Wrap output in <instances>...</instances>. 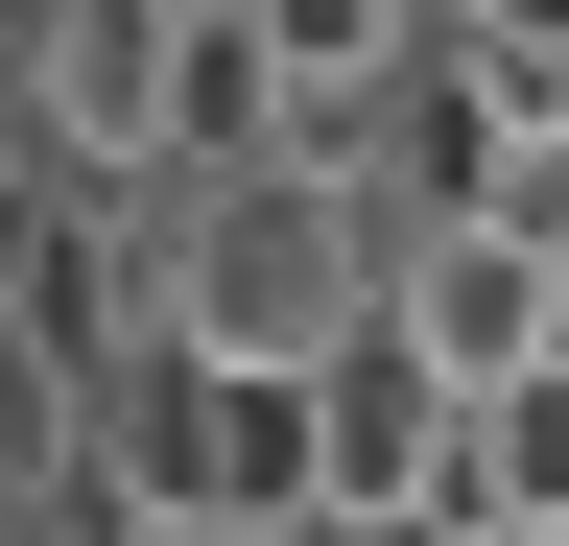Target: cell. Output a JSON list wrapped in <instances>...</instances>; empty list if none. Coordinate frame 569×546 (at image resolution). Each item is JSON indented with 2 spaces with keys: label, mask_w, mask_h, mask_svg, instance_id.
Segmentation results:
<instances>
[{
  "label": "cell",
  "mask_w": 569,
  "mask_h": 546,
  "mask_svg": "<svg viewBox=\"0 0 569 546\" xmlns=\"http://www.w3.org/2000/svg\"><path fill=\"white\" fill-rule=\"evenodd\" d=\"M142 190V332L190 357H356L380 332V190L332 167H119Z\"/></svg>",
  "instance_id": "6da1fadb"
},
{
  "label": "cell",
  "mask_w": 569,
  "mask_h": 546,
  "mask_svg": "<svg viewBox=\"0 0 569 546\" xmlns=\"http://www.w3.org/2000/svg\"><path fill=\"white\" fill-rule=\"evenodd\" d=\"M167 96H190V0H24V143L167 167Z\"/></svg>",
  "instance_id": "7a4b0ae2"
},
{
  "label": "cell",
  "mask_w": 569,
  "mask_h": 546,
  "mask_svg": "<svg viewBox=\"0 0 569 546\" xmlns=\"http://www.w3.org/2000/svg\"><path fill=\"white\" fill-rule=\"evenodd\" d=\"M451 546H569V357L475 380V475H451Z\"/></svg>",
  "instance_id": "3957f363"
}]
</instances>
